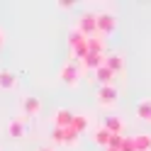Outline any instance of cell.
<instances>
[{"label":"cell","mask_w":151,"mask_h":151,"mask_svg":"<svg viewBox=\"0 0 151 151\" xmlns=\"http://www.w3.org/2000/svg\"><path fill=\"white\" fill-rule=\"evenodd\" d=\"M56 5H59L61 10H71V7H73L76 3H73V0H59V3H56Z\"/></svg>","instance_id":"cell-22"},{"label":"cell","mask_w":151,"mask_h":151,"mask_svg":"<svg viewBox=\"0 0 151 151\" xmlns=\"http://www.w3.org/2000/svg\"><path fill=\"white\" fill-rule=\"evenodd\" d=\"M102 127H105L110 134H124V119L117 117V115H110L102 119Z\"/></svg>","instance_id":"cell-6"},{"label":"cell","mask_w":151,"mask_h":151,"mask_svg":"<svg viewBox=\"0 0 151 151\" xmlns=\"http://www.w3.org/2000/svg\"><path fill=\"white\" fill-rule=\"evenodd\" d=\"M78 139H81V134L73 132L71 127H66V129H56L54 127V132H51V141L54 144H61V146H76Z\"/></svg>","instance_id":"cell-2"},{"label":"cell","mask_w":151,"mask_h":151,"mask_svg":"<svg viewBox=\"0 0 151 151\" xmlns=\"http://www.w3.org/2000/svg\"><path fill=\"white\" fill-rule=\"evenodd\" d=\"M93 141H95V144L98 146H105L107 149V141H110V132L105 129V127H95V129H93Z\"/></svg>","instance_id":"cell-16"},{"label":"cell","mask_w":151,"mask_h":151,"mask_svg":"<svg viewBox=\"0 0 151 151\" xmlns=\"http://www.w3.org/2000/svg\"><path fill=\"white\" fill-rule=\"evenodd\" d=\"M90 127V119H88V115H73V122H71V129L73 132H78V134H83Z\"/></svg>","instance_id":"cell-17"},{"label":"cell","mask_w":151,"mask_h":151,"mask_svg":"<svg viewBox=\"0 0 151 151\" xmlns=\"http://www.w3.org/2000/svg\"><path fill=\"white\" fill-rule=\"evenodd\" d=\"M93 73H95V81L100 83V86H112V81H115V73H112L105 63H102L100 68H95Z\"/></svg>","instance_id":"cell-9"},{"label":"cell","mask_w":151,"mask_h":151,"mask_svg":"<svg viewBox=\"0 0 151 151\" xmlns=\"http://www.w3.org/2000/svg\"><path fill=\"white\" fill-rule=\"evenodd\" d=\"M134 151H151V134H137L132 137Z\"/></svg>","instance_id":"cell-13"},{"label":"cell","mask_w":151,"mask_h":151,"mask_svg":"<svg viewBox=\"0 0 151 151\" xmlns=\"http://www.w3.org/2000/svg\"><path fill=\"white\" fill-rule=\"evenodd\" d=\"M105 39H102L100 34H95V37H90L88 39V49H90V54H105Z\"/></svg>","instance_id":"cell-18"},{"label":"cell","mask_w":151,"mask_h":151,"mask_svg":"<svg viewBox=\"0 0 151 151\" xmlns=\"http://www.w3.org/2000/svg\"><path fill=\"white\" fill-rule=\"evenodd\" d=\"M122 139H124V134H110V141H107V149H117L122 146Z\"/></svg>","instance_id":"cell-20"},{"label":"cell","mask_w":151,"mask_h":151,"mask_svg":"<svg viewBox=\"0 0 151 151\" xmlns=\"http://www.w3.org/2000/svg\"><path fill=\"white\" fill-rule=\"evenodd\" d=\"M119 151H134V144H132V137H124V139H122V146H119Z\"/></svg>","instance_id":"cell-21"},{"label":"cell","mask_w":151,"mask_h":151,"mask_svg":"<svg viewBox=\"0 0 151 151\" xmlns=\"http://www.w3.org/2000/svg\"><path fill=\"white\" fill-rule=\"evenodd\" d=\"M22 110H24L27 117H37V115L42 112V100L34 98V95H27V98L22 100Z\"/></svg>","instance_id":"cell-7"},{"label":"cell","mask_w":151,"mask_h":151,"mask_svg":"<svg viewBox=\"0 0 151 151\" xmlns=\"http://www.w3.org/2000/svg\"><path fill=\"white\" fill-rule=\"evenodd\" d=\"M17 86V76L12 71H0V88L3 90H12Z\"/></svg>","instance_id":"cell-14"},{"label":"cell","mask_w":151,"mask_h":151,"mask_svg":"<svg viewBox=\"0 0 151 151\" xmlns=\"http://www.w3.org/2000/svg\"><path fill=\"white\" fill-rule=\"evenodd\" d=\"M117 27V17L112 12H100L98 15V34H110Z\"/></svg>","instance_id":"cell-5"},{"label":"cell","mask_w":151,"mask_h":151,"mask_svg":"<svg viewBox=\"0 0 151 151\" xmlns=\"http://www.w3.org/2000/svg\"><path fill=\"white\" fill-rule=\"evenodd\" d=\"M71 122H73V112H71V110L61 107V110H56V112H54V127H56V129H66V127H71Z\"/></svg>","instance_id":"cell-8"},{"label":"cell","mask_w":151,"mask_h":151,"mask_svg":"<svg viewBox=\"0 0 151 151\" xmlns=\"http://www.w3.org/2000/svg\"><path fill=\"white\" fill-rule=\"evenodd\" d=\"M3 44H5V34H3V29H0V49H3Z\"/></svg>","instance_id":"cell-24"},{"label":"cell","mask_w":151,"mask_h":151,"mask_svg":"<svg viewBox=\"0 0 151 151\" xmlns=\"http://www.w3.org/2000/svg\"><path fill=\"white\" fill-rule=\"evenodd\" d=\"M37 151H56V149H54V146H39Z\"/></svg>","instance_id":"cell-23"},{"label":"cell","mask_w":151,"mask_h":151,"mask_svg":"<svg viewBox=\"0 0 151 151\" xmlns=\"http://www.w3.org/2000/svg\"><path fill=\"white\" fill-rule=\"evenodd\" d=\"M76 29H78L86 39H90V37L98 34V15L95 12H83L78 17V24H76Z\"/></svg>","instance_id":"cell-1"},{"label":"cell","mask_w":151,"mask_h":151,"mask_svg":"<svg viewBox=\"0 0 151 151\" xmlns=\"http://www.w3.org/2000/svg\"><path fill=\"white\" fill-rule=\"evenodd\" d=\"M78 76H81V66L76 63V61H68V63H66L63 68L59 71V81L66 83L68 88H73L76 83H78Z\"/></svg>","instance_id":"cell-3"},{"label":"cell","mask_w":151,"mask_h":151,"mask_svg":"<svg viewBox=\"0 0 151 151\" xmlns=\"http://www.w3.org/2000/svg\"><path fill=\"white\" fill-rule=\"evenodd\" d=\"M86 42H88V39H86V37H83L78 29H73V32L68 34V46H71V51H73V49H78V46H81V44H86Z\"/></svg>","instance_id":"cell-19"},{"label":"cell","mask_w":151,"mask_h":151,"mask_svg":"<svg viewBox=\"0 0 151 151\" xmlns=\"http://www.w3.org/2000/svg\"><path fill=\"white\" fill-rule=\"evenodd\" d=\"M134 115L141 122H149V124H151V100H141L137 105V110H134Z\"/></svg>","instance_id":"cell-12"},{"label":"cell","mask_w":151,"mask_h":151,"mask_svg":"<svg viewBox=\"0 0 151 151\" xmlns=\"http://www.w3.org/2000/svg\"><path fill=\"white\" fill-rule=\"evenodd\" d=\"M105 66H107V68L117 76L122 68H124V59H122L119 54H110V56H105Z\"/></svg>","instance_id":"cell-11"},{"label":"cell","mask_w":151,"mask_h":151,"mask_svg":"<svg viewBox=\"0 0 151 151\" xmlns=\"http://www.w3.org/2000/svg\"><path fill=\"white\" fill-rule=\"evenodd\" d=\"M105 151H117V149H105Z\"/></svg>","instance_id":"cell-25"},{"label":"cell","mask_w":151,"mask_h":151,"mask_svg":"<svg viewBox=\"0 0 151 151\" xmlns=\"http://www.w3.org/2000/svg\"><path fill=\"white\" fill-rule=\"evenodd\" d=\"M81 63H83V68L95 71V68H100V66L105 63V56H102V54H88V56H86V59H83Z\"/></svg>","instance_id":"cell-10"},{"label":"cell","mask_w":151,"mask_h":151,"mask_svg":"<svg viewBox=\"0 0 151 151\" xmlns=\"http://www.w3.org/2000/svg\"><path fill=\"white\" fill-rule=\"evenodd\" d=\"M7 134H10L12 139H20V137H24V122L20 119V117H15L10 124H7Z\"/></svg>","instance_id":"cell-15"},{"label":"cell","mask_w":151,"mask_h":151,"mask_svg":"<svg viewBox=\"0 0 151 151\" xmlns=\"http://www.w3.org/2000/svg\"><path fill=\"white\" fill-rule=\"evenodd\" d=\"M117 98H119V93H117L115 86H100L98 93H95L98 105H102V107H112V105L117 102Z\"/></svg>","instance_id":"cell-4"}]
</instances>
